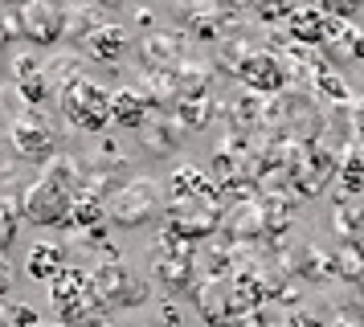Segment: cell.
I'll use <instances>...</instances> for the list:
<instances>
[{"mask_svg": "<svg viewBox=\"0 0 364 327\" xmlns=\"http://www.w3.org/2000/svg\"><path fill=\"white\" fill-rule=\"evenodd\" d=\"M299 9V0H254V13L262 16L266 25H274V21H287V16Z\"/></svg>", "mask_w": 364, "mask_h": 327, "instance_id": "cell-15", "label": "cell"}, {"mask_svg": "<svg viewBox=\"0 0 364 327\" xmlns=\"http://www.w3.org/2000/svg\"><path fill=\"white\" fill-rule=\"evenodd\" d=\"M70 160H53L41 176L25 188L21 196V213L33 225H62L70 221V205H74V168H66Z\"/></svg>", "mask_w": 364, "mask_h": 327, "instance_id": "cell-1", "label": "cell"}, {"mask_svg": "<svg viewBox=\"0 0 364 327\" xmlns=\"http://www.w3.org/2000/svg\"><path fill=\"white\" fill-rule=\"evenodd\" d=\"M46 74V65H41V58H37L33 49H25V53H17L13 58V82H33V78H41Z\"/></svg>", "mask_w": 364, "mask_h": 327, "instance_id": "cell-14", "label": "cell"}, {"mask_svg": "<svg viewBox=\"0 0 364 327\" xmlns=\"http://www.w3.org/2000/svg\"><path fill=\"white\" fill-rule=\"evenodd\" d=\"M340 184H344L348 193H356L364 184V168H344V176H340Z\"/></svg>", "mask_w": 364, "mask_h": 327, "instance_id": "cell-17", "label": "cell"}, {"mask_svg": "<svg viewBox=\"0 0 364 327\" xmlns=\"http://www.w3.org/2000/svg\"><path fill=\"white\" fill-rule=\"evenodd\" d=\"M323 45L331 49V58H336V62H352V58H364V37L352 29V25H348L344 16H331V21H328Z\"/></svg>", "mask_w": 364, "mask_h": 327, "instance_id": "cell-10", "label": "cell"}, {"mask_svg": "<svg viewBox=\"0 0 364 327\" xmlns=\"http://www.w3.org/2000/svg\"><path fill=\"white\" fill-rule=\"evenodd\" d=\"M90 294L102 307H139V303H148V282L135 278L127 266L111 262V266L90 270Z\"/></svg>", "mask_w": 364, "mask_h": 327, "instance_id": "cell-6", "label": "cell"}, {"mask_svg": "<svg viewBox=\"0 0 364 327\" xmlns=\"http://www.w3.org/2000/svg\"><path fill=\"white\" fill-rule=\"evenodd\" d=\"M364 0H315V9L328 16H352L356 9H360Z\"/></svg>", "mask_w": 364, "mask_h": 327, "instance_id": "cell-16", "label": "cell"}, {"mask_svg": "<svg viewBox=\"0 0 364 327\" xmlns=\"http://www.w3.org/2000/svg\"><path fill=\"white\" fill-rule=\"evenodd\" d=\"M237 78L246 82L250 90H258V95H274V90L287 86V65L274 53H250L246 62L237 65Z\"/></svg>", "mask_w": 364, "mask_h": 327, "instance_id": "cell-7", "label": "cell"}, {"mask_svg": "<svg viewBox=\"0 0 364 327\" xmlns=\"http://www.w3.org/2000/svg\"><path fill=\"white\" fill-rule=\"evenodd\" d=\"M82 49L95 62H119V58L132 49V37L119 29V25H90V29L82 33Z\"/></svg>", "mask_w": 364, "mask_h": 327, "instance_id": "cell-8", "label": "cell"}, {"mask_svg": "<svg viewBox=\"0 0 364 327\" xmlns=\"http://www.w3.org/2000/svg\"><path fill=\"white\" fill-rule=\"evenodd\" d=\"M242 4H254V0H242Z\"/></svg>", "mask_w": 364, "mask_h": 327, "instance_id": "cell-19", "label": "cell"}, {"mask_svg": "<svg viewBox=\"0 0 364 327\" xmlns=\"http://www.w3.org/2000/svg\"><path fill=\"white\" fill-rule=\"evenodd\" d=\"M13 291V266L4 262V250H0V294Z\"/></svg>", "mask_w": 364, "mask_h": 327, "instance_id": "cell-18", "label": "cell"}, {"mask_svg": "<svg viewBox=\"0 0 364 327\" xmlns=\"http://www.w3.org/2000/svg\"><path fill=\"white\" fill-rule=\"evenodd\" d=\"M111 123L127 131H139L148 123V95L144 90H135V86H123L111 95Z\"/></svg>", "mask_w": 364, "mask_h": 327, "instance_id": "cell-9", "label": "cell"}, {"mask_svg": "<svg viewBox=\"0 0 364 327\" xmlns=\"http://www.w3.org/2000/svg\"><path fill=\"white\" fill-rule=\"evenodd\" d=\"M62 266H66V254H62V245H53V242H33L29 254H25V274L37 278V282H50Z\"/></svg>", "mask_w": 364, "mask_h": 327, "instance_id": "cell-12", "label": "cell"}, {"mask_svg": "<svg viewBox=\"0 0 364 327\" xmlns=\"http://www.w3.org/2000/svg\"><path fill=\"white\" fill-rule=\"evenodd\" d=\"M9 144L21 160L29 164H46L58 151V127L50 123V114L41 107H25V111L9 123Z\"/></svg>", "mask_w": 364, "mask_h": 327, "instance_id": "cell-4", "label": "cell"}, {"mask_svg": "<svg viewBox=\"0 0 364 327\" xmlns=\"http://www.w3.org/2000/svg\"><path fill=\"white\" fill-rule=\"evenodd\" d=\"M164 209V196H160V184L148 176H135L127 184H119L111 200H107V217H111V225L119 229H139L156 221Z\"/></svg>", "mask_w": 364, "mask_h": 327, "instance_id": "cell-2", "label": "cell"}, {"mask_svg": "<svg viewBox=\"0 0 364 327\" xmlns=\"http://www.w3.org/2000/svg\"><path fill=\"white\" fill-rule=\"evenodd\" d=\"M287 21H291V37H295V41H323L331 16L319 13L315 4H303V9H295Z\"/></svg>", "mask_w": 364, "mask_h": 327, "instance_id": "cell-13", "label": "cell"}, {"mask_svg": "<svg viewBox=\"0 0 364 327\" xmlns=\"http://www.w3.org/2000/svg\"><path fill=\"white\" fill-rule=\"evenodd\" d=\"M58 95H62V111H66L70 127L102 131L111 123V95H107L95 78H74V82H66Z\"/></svg>", "mask_w": 364, "mask_h": 327, "instance_id": "cell-3", "label": "cell"}, {"mask_svg": "<svg viewBox=\"0 0 364 327\" xmlns=\"http://www.w3.org/2000/svg\"><path fill=\"white\" fill-rule=\"evenodd\" d=\"M86 291H90V270H78V266H62V270L50 278V299H53V307H58V311L70 307L74 299H82Z\"/></svg>", "mask_w": 364, "mask_h": 327, "instance_id": "cell-11", "label": "cell"}, {"mask_svg": "<svg viewBox=\"0 0 364 327\" xmlns=\"http://www.w3.org/2000/svg\"><path fill=\"white\" fill-rule=\"evenodd\" d=\"M66 21L70 13L58 0H17L13 4V25L33 45H53L58 37H66Z\"/></svg>", "mask_w": 364, "mask_h": 327, "instance_id": "cell-5", "label": "cell"}]
</instances>
